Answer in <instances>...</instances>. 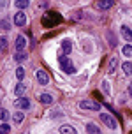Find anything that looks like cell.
I'll return each instance as SVG.
<instances>
[{
  "label": "cell",
  "instance_id": "cell-19",
  "mask_svg": "<svg viewBox=\"0 0 132 134\" xmlns=\"http://www.w3.org/2000/svg\"><path fill=\"white\" fill-rule=\"evenodd\" d=\"M0 53H7V37H0Z\"/></svg>",
  "mask_w": 132,
  "mask_h": 134
},
{
  "label": "cell",
  "instance_id": "cell-30",
  "mask_svg": "<svg viewBox=\"0 0 132 134\" xmlns=\"http://www.w3.org/2000/svg\"><path fill=\"white\" fill-rule=\"evenodd\" d=\"M129 95L132 97V81H130V85H129Z\"/></svg>",
  "mask_w": 132,
  "mask_h": 134
},
{
  "label": "cell",
  "instance_id": "cell-4",
  "mask_svg": "<svg viewBox=\"0 0 132 134\" xmlns=\"http://www.w3.org/2000/svg\"><path fill=\"white\" fill-rule=\"evenodd\" d=\"M100 120H102V124H104L106 127H109V129H118V122L113 118V115L109 113H100Z\"/></svg>",
  "mask_w": 132,
  "mask_h": 134
},
{
  "label": "cell",
  "instance_id": "cell-10",
  "mask_svg": "<svg viewBox=\"0 0 132 134\" xmlns=\"http://www.w3.org/2000/svg\"><path fill=\"white\" fill-rule=\"evenodd\" d=\"M120 32H122V37L127 41V42H132V30L127 25H122V28H120Z\"/></svg>",
  "mask_w": 132,
  "mask_h": 134
},
{
  "label": "cell",
  "instance_id": "cell-8",
  "mask_svg": "<svg viewBox=\"0 0 132 134\" xmlns=\"http://www.w3.org/2000/svg\"><path fill=\"white\" fill-rule=\"evenodd\" d=\"M14 48H16V51H18V53H23V49L26 48V39L23 37V35H18V37H16Z\"/></svg>",
  "mask_w": 132,
  "mask_h": 134
},
{
  "label": "cell",
  "instance_id": "cell-20",
  "mask_svg": "<svg viewBox=\"0 0 132 134\" xmlns=\"http://www.w3.org/2000/svg\"><path fill=\"white\" fill-rule=\"evenodd\" d=\"M107 41H109V46H116L118 42H116V37H114V34H111V32H107Z\"/></svg>",
  "mask_w": 132,
  "mask_h": 134
},
{
  "label": "cell",
  "instance_id": "cell-21",
  "mask_svg": "<svg viewBox=\"0 0 132 134\" xmlns=\"http://www.w3.org/2000/svg\"><path fill=\"white\" fill-rule=\"evenodd\" d=\"M122 53L125 55V57H132V46L130 44H125V46L122 48Z\"/></svg>",
  "mask_w": 132,
  "mask_h": 134
},
{
  "label": "cell",
  "instance_id": "cell-3",
  "mask_svg": "<svg viewBox=\"0 0 132 134\" xmlns=\"http://www.w3.org/2000/svg\"><path fill=\"white\" fill-rule=\"evenodd\" d=\"M79 108L81 109H86V111H100V104L99 102H95L92 99H85L79 102Z\"/></svg>",
  "mask_w": 132,
  "mask_h": 134
},
{
  "label": "cell",
  "instance_id": "cell-15",
  "mask_svg": "<svg viewBox=\"0 0 132 134\" xmlns=\"http://www.w3.org/2000/svg\"><path fill=\"white\" fill-rule=\"evenodd\" d=\"M122 71L125 76H132V62H123L122 64Z\"/></svg>",
  "mask_w": 132,
  "mask_h": 134
},
{
  "label": "cell",
  "instance_id": "cell-29",
  "mask_svg": "<svg viewBox=\"0 0 132 134\" xmlns=\"http://www.w3.org/2000/svg\"><path fill=\"white\" fill-rule=\"evenodd\" d=\"M51 116H53V118H55V116H62L60 109H53V111H51Z\"/></svg>",
  "mask_w": 132,
  "mask_h": 134
},
{
  "label": "cell",
  "instance_id": "cell-7",
  "mask_svg": "<svg viewBox=\"0 0 132 134\" xmlns=\"http://www.w3.org/2000/svg\"><path fill=\"white\" fill-rule=\"evenodd\" d=\"M25 23H26V14L23 11H18V13L14 14V25L16 27H23Z\"/></svg>",
  "mask_w": 132,
  "mask_h": 134
},
{
  "label": "cell",
  "instance_id": "cell-24",
  "mask_svg": "<svg viewBox=\"0 0 132 134\" xmlns=\"http://www.w3.org/2000/svg\"><path fill=\"white\" fill-rule=\"evenodd\" d=\"M14 60H16V62H25L26 60V53H25V51H23V53H16V55H14Z\"/></svg>",
  "mask_w": 132,
  "mask_h": 134
},
{
  "label": "cell",
  "instance_id": "cell-1",
  "mask_svg": "<svg viewBox=\"0 0 132 134\" xmlns=\"http://www.w3.org/2000/svg\"><path fill=\"white\" fill-rule=\"evenodd\" d=\"M58 62H60V67H62V71H64V72H67V74H74V72H76V69H74V65H72V62H71L69 57L60 55Z\"/></svg>",
  "mask_w": 132,
  "mask_h": 134
},
{
  "label": "cell",
  "instance_id": "cell-23",
  "mask_svg": "<svg viewBox=\"0 0 132 134\" xmlns=\"http://www.w3.org/2000/svg\"><path fill=\"white\" fill-rule=\"evenodd\" d=\"M11 132V125L9 124H2L0 125V134H9Z\"/></svg>",
  "mask_w": 132,
  "mask_h": 134
},
{
  "label": "cell",
  "instance_id": "cell-16",
  "mask_svg": "<svg viewBox=\"0 0 132 134\" xmlns=\"http://www.w3.org/2000/svg\"><path fill=\"white\" fill-rule=\"evenodd\" d=\"M39 100L42 102V104H51V102H53V95L51 94H41Z\"/></svg>",
  "mask_w": 132,
  "mask_h": 134
},
{
  "label": "cell",
  "instance_id": "cell-26",
  "mask_svg": "<svg viewBox=\"0 0 132 134\" xmlns=\"http://www.w3.org/2000/svg\"><path fill=\"white\" fill-rule=\"evenodd\" d=\"M7 118H9V111H7V109H4V108H0V120L5 122Z\"/></svg>",
  "mask_w": 132,
  "mask_h": 134
},
{
  "label": "cell",
  "instance_id": "cell-13",
  "mask_svg": "<svg viewBox=\"0 0 132 134\" xmlns=\"http://www.w3.org/2000/svg\"><path fill=\"white\" fill-rule=\"evenodd\" d=\"M97 7H99V9H102V11L111 9V7H113V0H99V2H97Z\"/></svg>",
  "mask_w": 132,
  "mask_h": 134
},
{
  "label": "cell",
  "instance_id": "cell-9",
  "mask_svg": "<svg viewBox=\"0 0 132 134\" xmlns=\"http://www.w3.org/2000/svg\"><path fill=\"white\" fill-rule=\"evenodd\" d=\"M71 51H72V41L71 39H64L62 41V55H71Z\"/></svg>",
  "mask_w": 132,
  "mask_h": 134
},
{
  "label": "cell",
  "instance_id": "cell-6",
  "mask_svg": "<svg viewBox=\"0 0 132 134\" xmlns=\"http://www.w3.org/2000/svg\"><path fill=\"white\" fill-rule=\"evenodd\" d=\"M35 76H37V81H39V83L42 85V87L49 83V74H48L46 71H42V69H39V71L35 72Z\"/></svg>",
  "mask_w": 132,
  "mask_h": 134
},
{
  "label": "cell",
  "instance_id": "cell-25",
  "mask_svg": "<svg viewBox=\"0 0 132 134\" xmlns=\"http://www.w3.org/2000/svg\"><path fill=\"white\" fill-rule=\"evenodd\" d=\"M16 78H18L20 81L25 78V69H23V67H18V69H16Z\"/></svg>",
  "mask_w": 132,
  "mask_h": 134
},
{
  "label": "cell",
  "instance_id": "cell-18",
  "mask_svg": "<svg viewBox=\"0 0 132 134\" xmlns=\"http://www.w3.org/2000/svg\"><path fill=\"white\" fill-rule=\"evenodd\" d=\"M13 120H14V124H21V122L25 120V113H21V111H16V113L13 115Z\"/></svg>",
  "mask_w": 132,
  "mask_h": 134
},
{
  "label": "cell",
  "instance_id": "cell-12",
  "mask_svg": "<svg viewBox=\"0 0 132 134\" xmlns=\"http://www.w3.org/2000/svg\"><path fill=\"white\" fill-rule=\"evenodd\" d=\"M58 131H60V134H78V131L72 127V125H62V127H58Z\"/></svg>",
  "mask_w": 132,
  "mask_h": 134
},
{
  "label": "cell",
  "instance_id": "cell-2",
  "mask_svg": "<svg viewBox=\"0 0 132 134\" xmlns=\"http://www.w3.org/2000/svg\"><path fill=\"white\" fill-rule=\"evenodd\" d=\"M60 21H62V18H60L56 13H48V14H44V16H42V25H44V27H48V28L55 27L56 23H60Z\"/></svg>",
  "mask_w": 132,
  "mask_h": 134
},
{
  "label": "cell",
  "instance_id": "cell-11",
  "mask_svg": "<svg viewBox=\"0 0 132 134\" xmlns=\"http://www.w3.org/2000/svg\"><path fill=\"white\" fill-rule=\"evenodd\" d=\"M26 85L25 83H18L16 87H14V95H18V97H23L25 95V92H26Z\"/></svg>",
  "mask_w": 132,
  "mask_h": 134
},
{
  "label": "cell",
  "instance_id": "cell-28",
  "mask_svg": "<svg viewBox=\"0 0 132 134\" xmlns=\"http://www.w3.org/2000/svg\"><path fill=\"white\" fill-rule=\"evenodd\" d=\"M102 92H104V94H109V92H111V90H109V83H107V81H102Z\"/></svg>",
  "mask_w": 132,
  "mask_h": 134
},
{
  "label": "cell",
  "instance_id": "cell-27",
  "mask_svg": "<svg viewBox=\"0 0 132 134\" xmlns=\"http://www.w3.org/2000/svg\"><path fill=\"white\" fill-rule=\"evenodd\" d=\"M0 28H2V30H9V28H11V23L5 21V20H0Z\"/></svg>",
  "mask_w": 132,
  "mask_h": 134
},
{
  "label": "cell",
  "instance_id": "cell-14",
  "mask_svg": "<svg viewBox=\"0 0 132 134\" xmlns=\"http://www.w3.org/2000/svg\"><path fill=\"white\" fill-rule=\"evenodd\" d=\"M86 132H88V134H102V132H100V129L97 127L95 124H92V122L86 124Z\"/></svg>",
  "mask_w": 132,
  "mask_h": 134
},
{
  "label": "cell",
  "instance_id": "cell-22",
  "mask_svg": "<svg viewBox=\"0 0 132 134\" xmlns=\"http://www.w3.org/2000/svg\"><path fill=\"white\" fill-rule=\"evenodd\" d=\"M14 5L18 7V9H25V7H28V0H16Z\"/></svg>",
  "mask_w": 132,
  "mask_h": 134
},
{
  "label": "cell",
  "instance_id": "cell-17",
  "mask_svg": "<svg viewBox=\"0 0 132 134\" xmlns=\"http://www.w3.org/2000/svg\"><path fill=\"white\" fill-rule=\"evenodd\" d=\"M116 65H118V60H116V58H111L109 64H107V72L113 74V72H114V69H116Z\"/></svg>",
  "mask_w": 132,
  "mask_h": 134
},
{
  "label": "cell",
  "instance_id": "cell-5",
  "mask_svg": "<svg viewBox=\"0 0 132 134\" xmlns=\"http://www.w3.org/2000/svg\"><path fill=\"white\" fill-rule=\"evenodd\" d=\"M14 108L20 109V111L28 109V108H30V99H28V97H18V99L14 100Z\"/></svg>",
  "mask_w": 132,
  "mask_h": 134
}]
</instances>
